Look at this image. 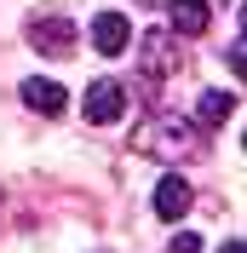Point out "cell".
Listing matches in <instances>:
<instances>
[{"mask_svg": "<svg viewBox=\"0 0 247 253\" xmlns=\"http://www.w3.org/2000/svg\"><path fill=\"white\" fill-rule=\"evenodd\" d=\"M92 46L104 52V58H121V52L132 46V23H126L121 12H98L92 17Z\"/></svg>", "mask_w": 247, "mask_h": 253, "instance_id": "obj_5", "label": "cell"}, {"mask_svg": "<svg viewBox=\"0 0 247 253\" xmlns=\"http://www.w3.org/2000/svg\"><path fill=\"white\" fill-rule=\"evenodd\" d=\"M167 6H172V35H201L207 17H213L207 0H167Z\"/></svg>", "mask_w": 247, "mask_h": 253, "instance_id": "obj_8", "label": "cell"}, {"mask_svg": "<svg viewBox=\"0 0 247 253\" xmlns=\"http://www.w3.org/2000/svg\"><path fill=\"white\" fill-rule=\"evenodd\" d=\"M155 213H161V219H184L190 213V184L178 173H167L161 184H155Z\"/></svg>", "mask_w": 247, "mask_h": 253, "instance_id": "obj_7", "label": "cell"}, {"mask_svg": "<svg viewBox=\"0 0 247 253\" xmlns=\"http://www.w3.org/2000/svg\"><path fill=\"white\" fill-rule=\"evenodd\" d=\"M138 69H144L150 86L172 81L178 69H184V58H178V35H172V29H144V41H138Z\"/></svg>", "mask_w": 247, "mask_h": 253, "instance_id": "obj_2", "label": "cell"}, {"mask_svg": "<svg viewBox=\"0 0 247 253\" xmlns=\"http://www.w3.org/2000/svg\"><path fill=\"white\" fill-rule=\"evenodd\" d=\"M167 253H201V236L196 230H178V236H172V248Z\"/></svg>", "mask_w": 247, "mask_h": 253, "instance_id": "obj_10", "label": "cell"}, {"mask_svg": "<svg viewBox=\"0 0 247 253\" xmlns=\"http://www.w3.org/2000/svg\"><path fill=\"white\" fill-rule=\"evenodd\" d=\"M196 115H201V126H224V121L236 115V98H230V92H201Z\"/></svg>", "mask_w": 247, "mask_h": 253, "instance_id": "obj_9", "label": "cell"}, {"mask_svg": "<svg viewBox=\"0 0 247 253\" xmlns=\"http://www.w3.org/2000/svg\"><path fill=\"white\" fill-rule=\"evenodd\" d=\"M132 150L138 156H161V161H178L196 150V126L178 121V115H155V121H144L138 132H132Z\"/></svg>", "mask_w": 247, "mask_h": 253, "instance_id": "obj_1", "label": "cell"}, {"mask_svg": "<svg viewBox=\"0 0 247 253\" xmlns=\"http://www.w3.org/2000/svg\"><path fill=\"white\" fill-rule=\"evenodd\" d=\"M81 110H86V121H92V126L121 121V115H126V86H121L115 75H98L92 86H86V98H81Z\"/></svg>", "mask_w": 247, "mask_h": 253, "instance_id": "obj_3", "label": "cell"}, {"mask_svg": "<svg viewBox=\"0 0 247 253\" xmlns=\"http://www.w3.org/2000/svg\"><path fill=\"white\" fill-rule=\"evenodd\" d=\"M224 253H242V236H230V242H224Z\"/></svg>", "mask_w": 247, "mask_h": 253, "instance_id": "obj_11", "label": "cell"}, {"mask_svg": "<svg viewBox=\"0 0 247 253\" xmlns=\"http://www.w3.org/2000/svg\"><path fill=\"white\" fill-rule=\"evenodd\" d=\"M29 46L41 52V58H69V52H75V23H69V17H35L29 23Z\"/></svg>", "mask_w": 247, "mask_h": 253, "instance_id": "obj_4", "label": "cell"}, {"mask_svg": "<svg viewBox=\"0 0 247 253\" xmlns=\"http://www.w3.org/2000/svg\"><path fill=\"white\" fill-rule=\"evenodd\" d=\"M150 6H167V0H150Z\"/></svg>", "mask_w": 247, "mask_h": 253, "instance_id": "obj_12", "label": "cell"}, {"mask_svg": "<svg viewBox=\"0 0 247 253\" xmlns=\"http://www.w3.org/2000/svg\"><path fill=\"white\" fill-rule=\"evenodd\" d=\"M23 104L41 110V115H63V110H69V92H63L58 81H46V75H29V81H23Z\"/></svg>", "mask_w": 247, "mask_h": 253, "instance_id": "obj_6", "label": "cell"}]
</instances>
